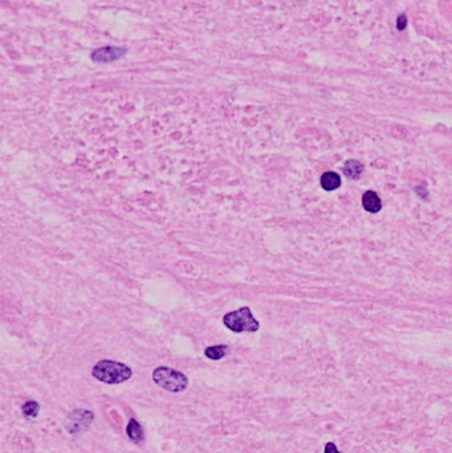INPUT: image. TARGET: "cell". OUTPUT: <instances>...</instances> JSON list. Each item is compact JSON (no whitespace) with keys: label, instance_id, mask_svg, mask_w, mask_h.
<instances>
[{"label":"cell","instance_id":"6da1fadb","mask_svg":"<svg viewBox=\"0 0 452 453\" xmlns=\"http://www.w3.org/2000/svg\"><path fill=\"white\" fill-rule=\"evenodd\" d=\"M93 376L106 384H120L132 378L133 371L132 368L121 363V362H116V360L103 359L100 360L98 363L92 370Z\"/></svg>","mask_w":452,"mask_h":453},{"label":"cell","instance_id":"7a4b0ae2","mask_svg":"<svg viewBox=\"0 0 452 453\" xmlns=\"http://www.w3.org/2000/svg\"><path fill=\"white\" fill-rule=\"evenodd\" d=\"M223 323L234 333H255L259 330V321L252 315L249 307H240L223 317Z\"/></svg>","mask_w":452,"mask_h":453},{"label":"cell","instance_id":"3957f363","mask_svg":"<svg viewBox=\"0 0 452 453\" xmlns=\"http://www.w3.org/2000/svg\"><path fill=\"white\" fill-rule=\"evenodd\" d=\"M153 380L155 384L171 393H182L189 385V379L185 374L166 366H160L154 370Z\"/></svg>","mask_w":452,"mask_h":453},{"label":"cell","instance_id":"277c9868","mask_svg":"<svg viewBox=\"0 0 452 453\" xmlns=\"http://www.w3.org/2000/svg\"><path fill=\"white\" fill-rule=\"evenodd\" d=\"M126 52L128 50L125 49V48L102 47L93 50L90 57H92V60L94 62H98V64H109V62H113V61L120 60L121 57H124Z\"/></svg>","mask_w":452,"mask_h":453},{"label":"cell","instance_id":"5b68a950","mask_svg":"<svg viewBox=\"0 0 452 453\" xmlns=\"http://www.w3.org/2000/svg\"><path fill=\"white\" fill-rule=\"evenodd\" d=\"M362 204L363 208L369 211V212H371V214H377L382 208L381 199H379V197L374 191H366V192L363 193Z\"/></svg>","mask_w":452,"mask_h":453},{"label":"cell","instance_id":"8992f818","mask_svg":"<svg viewBox=\"0 0 452 453\" xmlns=\"http://www.w3.org/2000/svg\"><path fill=\"white\" fill-rule=\"evenodd\" d=\"M126 433L134 442H141L145 439V432H143L142 425L139 424L136 419H130L126 427Z\"/></svg>","mask_w":452,"mask_h":453},{"label":"cell","instance_id":"52a82bcc","mask_svg":"<svg viewBox=\"0 0 452 453\" xmlns=\"http://www.w3.org/2000/svg\"><path fill=\"white\" fill-rule=\"evenodd\" d=\"M340 184H341V178L335 172H325L321 176V186H322L324 189H326V191H333V189L338 188Z\"/></svg>","mask_w":452,"mask_h":453},{"label":"cell","instance_id":"ba28073f","mask_svg":"<svg viewBox=\"0 0 452 453\" xmlns=\"http://www.w3.org/2000/svg\"><path fill=\"white\" fill-rule=\"evenodd\" d=\"M344 171H345L346 176H349L352 179L360 178V175L363 171L362 163H360L358 161H348L344 166Z\"/></svg>","mask_w":452,"mask_h":453},{"label":"cell","instance_id":"9c48e42d","mask_svg":"<svg viewBox=\"0 0 452 453\" xmlns=\"http://www.w3.org/2000/svg\"><path fill=\"white\" fill-rule=\"evenodd\" d=\"M228 353V346L227 345H217V346H211L207 347L204 354L208 359L212 360H219L223 357H225Z\"/></svg>","mask_w":452,"mask_h":453},{"label":"cell","instance_id":"30bf717a","mask_svg":"<svg viewBox=\"0 0 452 453\" xmlns=\"http://www.w3.org/2000/svg\"><path fill=\"white\" fill-rule=\"evenodd\" d=\"M22 411L24 416L27 419H33L36 418L37 415H39V411H40V406L37 402L35 400H28V402H25L22 407Z\"/></svg>","mask_w":452,"mask_h":453},{"label":"cell","instance_id":"8fae6325","mask_svg":"<svg viewBox=\"0 0 452 453\" xmlns=\"http://www.w3.org/2000/svg\"><path fill=\"white\" fill-rule=\"evenodd\" d=\"M407 24H409V22H407L406 15L405 14L399 15L398 18H397V28H398V31H405L407 27Z\"/></svg>","mask_w":452,"mask_h":453},{"label":"cell","instance_id":"7c38bea8","mask_svg":"<svg viewBox=\"0 0 452 453\" xmlns=\"http://www.w3.org/2000/svg\"><path fill=\"white\" fill-rule=\"evenodd\" d=\"M325 453H340L338 449H337V446L333 444V442H328L326 445H325Z\"/></svg>","mask_w":452,"mask_h":453}]
</instances>
